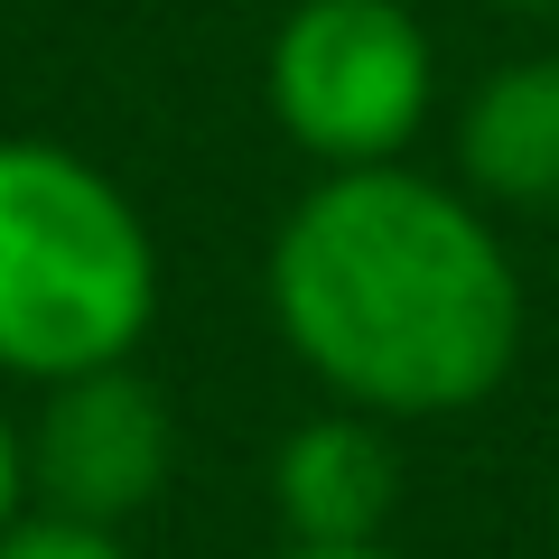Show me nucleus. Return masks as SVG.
Instances as JSON below:
<instances>
[{
	"instance_id": "1",
	"label": "nucleus",
	"mask_w": 559,
	"mask_h": 559,
	"mask_svg": "<svg viewBox=\"0 0 559 559\" xmlns=\"http://www.w3.org/2000/svg\"><path fill=\"white\" fill-rule=\"evenodd\" d=\"M261 299L308 382L373 419H457L522 364L532 299L503 224L411 159L318 168L261 261Z\"/></svg>"
},
{
	"instance_id": "2",
	"label": "nucleus",
	"mask_w": 559,
	"mask_h": 559,
	"mask_svg": "<svg viewBox=\"0 0 559 559\" xmlns=\"http://www.w3.org/2000/svg\"><path fill=\"white\" fill-rule=\"evenodd\" d=\"M159 234L112 168L0 131V373L38 392L131 364L159 326Z\"/></svg>"
},
{
	"instance_id": "3",
	"label": "nucleus",
	"mask_w": 559,
	"mask_h": 559,
	"mask_svg": "<svg viewBox=\"0 0 559 559\" xmlns=\"http://www.w3.org/2000/svg\"><path fill=\"white\" fill-rule=\"evenodd\" d=\"M261 103L308 168H382L439 112V47L411 0H289L261 47Z\"/></svg>"
},
{
	"instance_id": "4",
	"label": "nucleus",
	"mask_w": 559,
	"mask_h": 559,
	"mask_svg": "<svg viewBox=\"0 0 559 559\" xmlns=\"http://www.w3.org/2000/svg\"><path fill=\"white\" fill-rule=\"evenodd\" d=\"M28 439V513L103 522L131 532L178 476V401L131 364H94V373L38 382V411L20 419Z\"/></svg>"
},
{
	"instance_id": "5",
	"label": "nucleus",
	"mask_w": 559,
	"mask_h": 559,
	"mask_svg": "<svg viewBox=\"0 0 559 559\" xmlns=\"http://www.w3.org/2000/svg\"><path fill=\"white\" fill-rule=\"evenodd\" d=\"M271 513H280V540H392V513H401L392 419L345 411V401L308 411L271 448Z\"/></svg>"
},
{
	"instance_id": "6",
	"label": "nucleus",
	"mask_w": 559,
	"mask_h": 559,
	"mask_svg": "<svg viewBox=\"0 0 559 559\" xmlns=\"http://www.w3.org/2000/svg\"><path fill=\"white\" fill-rule=\"evenodd\" d=\"M457 187L485 215H559V57H503L457 103Z\"/></svg>"
},
{
	"instance_id": "7",
	"label": "nucleus",
	"mask_w": 559,
	"mask_h": 559,
	"mask_svg": "<svg viewBox=\"0 0 559 559\" xmlns=\"http://www.w3.org/2000/svg\"><path fill=\"white\" fill-rule=\"evenodd\" d=\"M0 559H140L121 532L103 522H66V513H20L0 532Z\"/></svg>"
},
{
	"instance_id": "8",
	"label": "nucleus",
	"mask_w": 559,
	"mask_h": 559,
	"mask_svg": "<svg viewBox=\"0 0 559 559\" xmlns=\"http://www.w3.org/2000/svg\"><path fill=\"white\" fill-rule=\"evenodd\" d=\"M28 513V439H20V419L0 411V532Z\"/></svg>"
},
{
	"instance_id": "9",
	"label": "nucleus",
	"mask_w": 559,
	"mask_h": 559,
	"mask_svg": "<svg viewBox=\"0 0 559 559\" xmlns=\"http://www.w3.org/2000/svg\"><path fill=\"white\" fill-rule=\"evenodd\" d=\"M271 559H411V550H392V540H280Z\"/></svg>"
},
{
	"instance_id": "10",
	"label": "nucleus",
	"mask_w": 559,
	"mask_h": 559,
	"mask_svg": "<svg viewBox=\"0 0 559 559\" xmlns=\"http://www.w3.org/2000/svg\"><path fill=\"white\" fill-rule=\"evenodd\" d=\"M485 10H559V0H485Z\"/></svg>"
},
{
	"instance_id": "11",
	"label": "nucleus",
	"mask_w": 559,
	"mask_h": 559,
	"mask_svg": "<svg viewBox=\"0 0 559 559\" xmlns=\"http://www.w3.org/2000/svg\"><path fill=\"white\" fill-rule=\"evenodd\" d=\"M550 559H559V503H550Z\"/></svg>"
}]
</instances>
